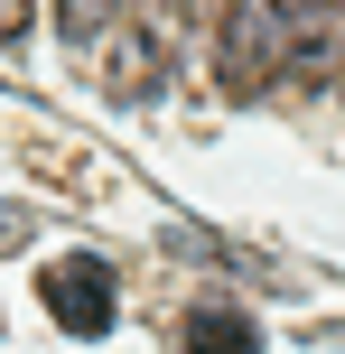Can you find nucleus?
Instances as JSON below:
<instances>
[{
  "label": "nucleus",
  "mask_w": 345,
  "mask_h": 354,
  "mask_svg": "<svg viewBox=\"0 0 345 354\" xmlns=\"http://www.w3.org/2000/svg\"><path fill=\"white\" fill-rule=\"evenodd\" d=\"M178 345H187V354H252L261 336H252V317H243V308H196V317L178 326Z\"/></svg>",
  "instance_id": "nucleus-4"
},
{
  "label": "nucleus",
  "mask_w": 345,
  "mask_h": 354,
  "mask_svg": "<svg viewBox=\"0 0 345 354\" xmlns=\"http://www.w3.org/2000/svg\"><path fill=\"white\" fill-rule=\"evenodd\" d=\"M19 243H28V214H19V205H0V252H19Z\"/></svg>",
  "instance_id": "nucleus-8"
},
{
  "label": "nucleus",
  "mask_w": 345,
  "mask_h": 354,
  "mask_svg": "<svg viewBox=\"0 0 345 354\" xmlns=\"http://www.w3.org/2000/svg\"><path fill=\"white\" fill-rule=\"evenodd\" d=\"M122 10H131V0H56V28H66V47H93Z\"/></svg>",
  "instance_id": "nucleus-6"
},
{
  "label": "nucleus",
  "mask_w": 345,
  "mask_h": 354,
  "mask_svg": "<svg viewBox=\"0 0 345 354\" xmlns=\"http://www.w3.org/2000/svg\"><path fill=\"white\" fill-rule=\"evenodd\" d=\"M28 10H37V0H0V47H10V37L28 28Z\"/></svg>",
  "instance_id": "nucleus-7"
},
{
  "label": "nucleus",
  "mask_w": 345,
  "mask_h": 354,
  "mask_svg": "<svg viewBox=\"0 0 345 354\" xmlns=\"http://www.w3.org/2000/svg\"><path fill=\"white\" fill-rule=\"evenodd\" d=\"M168 75V56H159V37H122V56H112V93H131L140 103L149 84Z\"/></svg>",
  "instance_id": "nucleus-5"
},
{
  "label": "nucleus",
  "mask_w": 345,
  "mask_h": 354,
  "mask_svg": "<svg viewBox=\"0 0 345 354\" xmlns=\"http://www.w3.org/2000/svg\"><path fill=\"white\" fill-rule=\"evenodd\" d=\"M37 299H47V317L66 326V336H103V326L122 317V289H112V270L93 261V252L47 261V270H37Z\"/></svg>",
  "instance_id": "nucleus-2"
},
{
  "label": "nucleus",
  "mask_w": 345,
  "mask_h": 354,
  "mask_svg": "<svg viewBox=\"0 0 345 354\" xmlns=\"http://www.w3.org/2000/svg\"><path fill=\"white\" fill-rule=\"evenodd\" d=\"M290 28H299V0H234V19L215 37V75L234 93H261L290 66Z\"/></svg>",
  "instance_id": "nucleus-1"
},
{
  "label": "nucleus",
  "mask_w": 345,
  "mask_h": 354,
  "mask_svg": "<svg viewBox=\"0 0 345 354\" xmlns=\"http://www.w3.org/2000/svg\"><path fill=\"white\" fill-rule=\"evenodd\" d=\"M336 66H345V19H336V10H299V28H290V66H280V84L317 93V84H327Z\"/></svg>",
  "instance_id": "nucleus-3"
}]
</instances>
